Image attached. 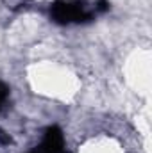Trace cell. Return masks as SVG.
<instances>
[{"label": "cell", "mask_w": 152, "mask_h": 153, "mask_svg": "<svg viewBox=\"0 0 152 153\" xmlns=\"http://www.w3.org/2000/svg\"><path fill=\"white\" fill-rule=\"evenodd\" d=\"M54 16L57 18V22H77L86 16V11L81 2H75V4L65 2L54 7Z\"/></svg>", "instance_id": "1"}]
</instances>
